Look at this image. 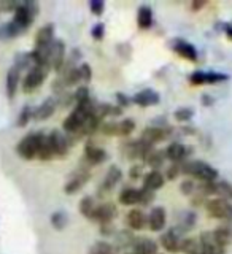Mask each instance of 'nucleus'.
<instances>
[{
    "label": "nucleus",
    "mask_w": 232,
    "mask_h": 254,
    "mask_svg": "<svg viewBox=\"0 0 232 254\" xmlns=\"http://www.w3.org/2000/svg\"><path fill=\"white\" fill-rule=\"evenodd\" d=\"M181 173L196 177L197 180H201V183H215L218 178V170L204 161H191L181 164Z\"/></svg>",
    "instance_id": "1"
},
{
    "label": "nucleus",
    "mask_w": 232,
    "mask_h": 254,
    "mask_svg": "<svg viewBox=\"0 0 232 254\" xmlns=\"http://www.w3.org/2000/svg\"><path fill=\"white\" fill-rule=\"evenodd\" d=\"M43 138H45V133L42 132H32L26 135V137L18 143V146H16V153H18L21 159H26V161L35 159L40 146H42Z\"/></svg>",
    "instance_id": "2"
},
{
    "label": "nucleus",
    "mask_w": 232,
    "mask_h": 254,
    "mask_svg": "<svg viewBox=\"0 0 232 254\" xmlns=\"http://www.w3.org/2000/svg\"><path fill=\"white\" fill-rule=\"evenodd\" d=\"M37 11H38V6L35 3H24V5H19L14 10L13 24L18 29H21V30L29 27V24L34 21Z\"/></svg>",
    "instance_id": "3"
},
{
    "label": "nucleus",
    "mask_w": 232,
    "mask_h": 254,
    "mask_svg": "<svg viewBox=\"0 0 232 254\" xmlns=\"http://www.w3.org/2000/svg\"><path fill=\"white\" fill-rule=\"evenodd\" d=\"M207 211L217 219L232 221V205L221 198H213V200L207 202Z\"/></svg>",
    "instance_id": "4"
},
{
    "label": "nucleus",
    "mask_w": 232,
    "mask_h": 254,
    "mask_svg": "<svg viewBox=\"0 0 232 254\" xmlns=\"http://www.w3.org/2000/svg\"><path fill=\"white\" fill-rule=\"evenodd\" d=\"M46 75H48V68L45 67H34L32 70H29V73L26 75V78H24V81H22V89L26 92L37 89L38 86L43 84Z\"/></svg>",
    "instance_id": "5"
},
{
    "label": "nucleus",
    "mask_w": 232,
    "mask_h": 254,
    "mask_svg": "<svg viewBox=\"0 0 232 254\" xmlns=\"http://www.w3.org/2000/svg\"><path fill=\"white\" fill-rule=\"evenodd\" d=\"M89 178H91L89 172L79 167V169L77 172H74V175L70 177V180L67 181V185L64 186V192H66V194H75V192H78V190L81 189L87 181H89Z\"/></svg>",
    "instance_id": "6"
},
{
    "label": "nucleus",
    "mask_w": 232,
    "mask_h": 254,
    "mask_svg": "<svg viewBox=\"0 0 232 254\" xmlns=\"http://www.w3.org/2000/svg\"><path fill=\"white\" fill-rule=\"evenodd\" d=\"M66 61V45L61 40H54L50 46V68L61 71Z\"/></svg>",
    "instance_id": "7"
},
{
    "label": "nucleus",
    "mask_w": 232,
    "mask_h": 254,
    "mask_svg": "<svg viewBox=\"0 0 232 254\" xmlns=\"http://www.w3.org/2000/svg\"><path fill=\"white\" fill-rule=\"evenodd\" d=\"M118 214V210H116V205L111 203V202H105L102 205H97L94 210V214H92V221H97L100 224H107V222H111Z\"/></svg>",
    "instance_id": "8"
},
{
    "label": "nucleus",
    "mask_w": 232,
    "mask_h": 254,
    "mask_svg": "<svg viewBox=\"0 0 232 254\" xmlns=\"http://www.w3.org/2000/svg\"><path fill=\"white\" fill-rule=\"evenodd\" d=\"M46 137H48V140H50L54 157H64L67 154L70 143H69V138L66 137V135H62L59 130H53L50 135H46Z\"/></svg>",
    "instance_id": "9"
},
{
    "label": "nucleus",
    "mask_w": 232,
    "mask_h": 254,
    "mask_svg": "<svg viewBox=\"0 0 232 254\" xmlns=\"http://www.w3.org/2000/svg\"><path fill=\"white\" fill-rule=\"evenodd\" d=\"M228 75L225 73H215V71H194L189 76V81L193 84H215L226 81Z\"/></svg>",
    "instance_id": "10"
},
{
    "label": "nucleus",
    "mask_w": 232,
    "mask_h": 254,
    "mask_svg": "<svg viewBox=\"0 0 232 254\" xmlns=\"http://www.w3.org/2000/svg\"><path fill=\"white\" fill-rule=\"evenodd\" d=\"M121 178H123V172H121V169H119L118 165H111L110 169H108V172H107V175H105V180H103V183H102V186H100V195H103V194H108L111 189H113L119 181H121Z\"/></svg>",
    "instance_id": "11"
},
{
    "label": "nucleus",
    "mask_w": 232,
    "mask_h": 254,
    "mask_svg": "<svg viewBox=\"0 0 232 254\" xmlns=\"http://www.w3.org/2000/svg\"><path fill=\"white\" fill-rule=\"evenodd\" d=\"M159 100H161V97H159V94L153 89H143L132 97V102L139 107H153V105H157Z\"/></svg>",
    "instance_id": "12"
},
{
    "label": "nucleus",
    "mask_w": 232,
    "mask_h": 254,
    "mask_svg": "<svg viewBox=\"0 0 232 254\" xmlns=\"http://www.w3.org/2000/svg\"><path fill=\"white\" fill-rule=\"evenodd\" d=\"M165 222H167V213L162 206H155L153 210H151L150 216H148V224H150V229L153 230V232H159V230H162L165 227Z\"/></svg>",
    "instance_id": "13"
},
{
    "label": "nucleus",
    "mask_w": 232,
    "mask_h": 254,
    "mask_svg": "<svg viewBox=\"0 0 232 254\" xmlns=\"http://www.w3.org/2000/svg\"><path fill=\"white\" fill-rule=\"evenodd\" d=\"M159 242H161L162 248L169 253H178L180 251V245H181V238L178 235L177 230H167L161 235L159 238Z\"/></svg>",
    "instance_id": "14"
},
{
    "label": "nucleus",
    "mask_w": 232,
    "mask_h": 254,
    "mask_svg": "<svg viewBox=\"0 0 232 254\" xmlns=\"http://www.w3.org/2000/svg\"><path fill=\"white\" fill-rule=\"evenodd\" d=\"M189 151L191 149L188 146L175 141V143H170V145L165 148L164 154H165V159H170L173 164H180L181 159H185L189 154Z\"/></svg>",
    "instance_id": "15"
},
{
    "label": "nucleus",
    "mask_w": 232,
    "mask_h": 254,
    "mask_svg": "<svg viewBox=\"0 0 232 254\" xmlns=\"http://www.w3.org/2000/svg\"><path fill=\"white\" fill-rule=\"evenodd\" d=\"M167 133H169V132L164 130L162 127H147L145 130H142L140 140H142V141H145V143H148V145L153 146L155 143H159V141L165 140Z\"/></svg>",
    "instance_id": "16"
},
{
    "label": "nucleus",
    "mask_w": 232,
    "mask_h": 254,
    "mask_svg": "<svg viewBox=\"0 0 232 254\" xmlns=\"http://www.w3.org/2000/svg\"><path fill=\"white\" fill-rule=\"evenodd\" d=\"M107 151L102 149L99 146H92V145H87L84 149V162H87L89 165H97L107 161Z\"/></svg>",
    "instance_id": "17"
},
{
    "label": "nucleus",
    "mask_w": 232,
    "mask_h": 254,
    "mask_svg": "<svg viewBox=\"0 0 232 254\" xmlns=\"http://www.w3.org/2000/svg\"><path fill=\"white\" fill-rule=\"evenodd\" d=\"M173 51L177 53L178 56H181L183 59H186V61H196L197 59V51H196V48L185 42V40H175L173 42Z\"/></svg>",
    "instance_id": "18"
},
{
    "label": "nucleus",
    "mask_w": 232,
    "mask_h": 254,
    "mask_svg": "<svg viewBox=\"0 0 232 254\" xmlns=\"http://www.w3.org/2000/svg\"><path fill=\"white\" fill-rule=\"evenodd\" d=\"M54 42V26L46 24L42 29H38L35 35V48H46Z\"/></svg>",
    "instance_id": "19"
},
{
    "label": "nucleus",
    "mask_w": 232,
    "mask_h": 254,
    "mask_svg": "<svg viewBox=\"0 0 232 254\" xmlns=\"http://www.w3.org/2000/svg\"><path fill=\"white\" fill-rule=\"evenodd\" d=\"M147 224L145 213L142 210H131L126 214V226L129 227V230H142Z\"/></svg>",
    "instance_id": "20"
},
{
    "label": "nucleus",
    "mask_w": 232,
    "mask_h": 254,
    "mask_svg": "<svg viewBox=\"0 0 232 254\" xmlns=\"http://www.w3.org/2000/svg\"><path fill=\"white\" fill-rule=\"evenodd\" d=\"M56 107H58V100L51 97L46 99L37 110H34V119H37V121H45V119L51 118L56 111Z\"/></svg>",
    "instance_id": "21"
},
{
    "label": "nucleus",
    "mask_w": 232,
    "mask_h": 254,
    "mask_svg": "<svg viewBox=\"0 0 232 254\" xmlns=\"http://www.w3.org/2000/svg\"><path fill=\"white\" fill-rule=\"evenodd\" d=\"M134 254H157V243L153 238H139L134 243Z\"/></svg>",
    "instance_id": "22"
},
{
    "label": "nucleus",
    "mask_w": 232,
    "mask_h": 254,
    "mask_svg": "<svg viewBox=\"0 0 232 254\" xmlns=\"http://www.w3.org/2000/svg\"><path fill=\"white\" fill-rule=\"evenodd\" d=\"M19 76H21V68L18 65H13L10 70H8V75H6V94H8V99H13L16 89H18V84H19Z\"/></svg>",
    "instance_id": "23"
},
{
    "label": "nucleus",
    "mask_w": 232,
    "mask_h": 254,
    "mask_svg": "<svg viewBox=\"0 0 232 254\" xmlns=\"http://www.w3.org/2000/svg\"><path fill=\"white\" fill-rule=\"evenodd\" d=\"M164 183H165V178L162 177V173H159L157 170H151L143 177V188L150 190L161 189L164 186Z\"/></svg>",
    "instance_id": "24"
},
{
    "label": "nucleus",
    "mask_w": 232,
    "mask_h": 254,
    "mask_svg": "<svg viewBox=\"0 0 232 254\" xmlns=\"http://www.w3.org/2000/svg\"><path fill=\"white\" fill-rule=\"evenodd\" d=\"M137 24L140 29H150L153 24V10L148 5H142L137 13Z\"/></svg>",
    "instance_id": "25"
},
{
    "label": "nucleus",
    "mask_w": 232,
    "mask_h": 254,
    "mask_svg": "<svg viewBox=\"0 0 232 254\" xmlns=\"http://www.w3.org/2000/svg\"><path fill=\"white\" fill-rule=\"evenodd\" d=\"M213 235H215V240H217L218 245H221L223 248H226L228 245L232 243V232H231V227L229 226H220L213 230Z\"/></svg>",
    "instance_id": "26"
},
{
    "label": "nucleus",
    "mask_w": 232,
    "mask_h": 254,
    "mask_svg": "<svg viewBox=\"0 0 232 254\" xmlns=\"http://www.w3.org/2000/svg\"><path fill=\"white\" fill-rule=\"evenodd\" d=\"M215 195L221 200H232V185L228 181H215Z\"/></svg>",
    "instance_id": "27"
},
{
    "label": "nucleus",
    "mask_w": 232,
    "mask_h": 254,
    "mask_svg": "<svg viewBox=\"0 0 232 254\" xmlns=\"http://www.w3.org/2000/svg\"><path fill=\"white\" fill-rule=\"evenodd\" d=\"M134 243H135V237L132 234V230H121V232H118L115 237L116 250L127 248V246H134Z\"/></svg>",
    "instance_id": "28"
},
{
    "label": "nucleus",
    "mask_w": 232,
    "mask_h": 254,
    "mask_svg": "<svg viewBox=\"0 0 232 254\" xmlns=\"http://www.w3.org/2000/svg\"><path fill=\"white\" fill-rule=\"evenodd\" d=\"M119 202L126 206H131V205H137L139 203V189L135 188H126L121 190L119 194Z\"/></svg>",
    "instance_id": "29"
},
{
    "label": "nucleus",
    "mask_w": 232,
    "mask_h": 254,
    "mask_svg": "<svg viewBox=\"0 0 232 254\" xmlns=\"http://www.w3.org/2000/svg\"><path fill=\"white\" fill-rule=\"evenodd\" d=\"M95 206H97V205H95L94 198L91 195H86V197L81 198V202H79V213H81L84 218L91 219L92 214H94Z\"/></svg>",
    "instance_id": "30"
},
{
    "label": "nucleus",
    "mask_w": 232,
    "mask_h": 254,
    "mask_svg": "<svg viewBox=\"0 0 232 254\" xmlns=\"http://www.w3.org/2000/svg\"><path fill=\"white\" fill-rule=\"evenodd\" d=\"M180 251L186 254H201V243L196 238H185V240H181Z\"/></svg>",
    "instance_id": "31"
},
{
    "label": "nucleus",
    "mask_w": 232,
    "mask_h": 254,
    "mask_svg": "<svg viewBox=\"0 0 232 254\" xmlns=\"http://www.w3.org/2000/svg\"><path fill=\"white\" fill-rule=\"evenodd\" d=\"M37 157L40 159V161H51V159H54L53 148H51L50 140H48L46 135H45V138H43V141H42V146H40V149H38Z\"/></svg>",
    "instance_id": "32"
},
{
    "label": "nucleus",
    "mask_w": 232,
    "mask_h": 254,
    "mask_svg": "<svg viewBox=\"0 0 232 254\" xmlns=\"http://www.w3.org/2000/svg\"><path fill=\"white\" fill-rule=\"evenodd\" d=\"M165 161V154H164V151H153L148 157H147V164L151 167L153 170H157L159 167H161Z\"/></svg>",
    "instance_id": "33"
},
{
    "label": "nucleus",
    "mask_w": 232,
    "mask_h": 254,
    "mask_svg": "<svg viewBox=\"0 0 232 254\" xmlns=\"http://www.w3.org/2000/svg\"><path fill=\"white\" fill-rule=\"evenodd\" d=\"M87 254H115V248L108 242H97L91 246Z\"/></svg>",
    "instance_id": "34"
},
{
    "label": "nucleus",
    "mask_w": 232,
    "mask_h": 254,
    "mask_svg": "<svg viewBox=\"0 0 232 254\" xmlns=\"http://www.w3.org/2000/svg\"><path fill=\"white\" fill-rule=\"evenodd\" d=\"M134 129H135V121L131 118H126L121 123H118V135L119 137H127V135L132 133Z\"/></svg>",
    "instance_id": "35"
},
{
    "label": "nucleus",
    "mask_w": 232,
    "mask_h": 254,
    "mask_svg": "<svg viewBox=\"0 0 232 254\" xmlns=\"http://www.w3.org/2000/svg\"><path fill=\"white\" fill-rule=\"evenodd\" d=\"M194 115V110L193 108H189V107H181L178 110H175V113H173V118L177 119L178 123H186L189 121L191 118H193Z\"/></svg>",
    "instance_id": "36"
},
{
    "label": "nucleus",
    "mask_w": 232,
    "mask_h": 254,
    "mask_svg": "<svg viewBox=\"0 0 232 254\" xmlns=\"http://www.w3.org/2000/svg\"><path fill=\"white\" fill-rule=\"evenodd\" d=\"M51 224H53L54 229L62 230L64 227L67 226V216H66V213H62V211L53 213V216H51Z\"/></svg>",
    "instance_id": "37"
},
{
    "label": "nucleus",
    "mask_w": 232,
    "mask_h": 254,
    "mask_svg": "<svg viewBox=\"0 0 232 254\" xmlns=\"http://www.w3.org/2000/svg\"><path fill=\"white\" fill-rule=\"evenodd\" d=\"M153 200H155V190H150V189H145V188L139 189V205H145L147 206Z\"/></svg>",
    "instance_id": "38"
},
{
    "label": "nucleus",
    "mask_w": 232,
    "mask_h": 254,
    "mask_svg": "<svg viewBox=\"0 0 232 254\" xmlns=\"http://www.w3.org/2000/svg\"><path fill=\"white\" fill-rule=\"evenodd\" d=\"M30 118H34V110L30 107H24L19 113V118H18V126L19 127H24L27 126V123L30 121Z\"/></svg>",
    "instance_id": "39"
},
{
    "label": "nucleus",
    "mask_w": 232,
    "mask_h": 254,
    "mask_svg": "<svg viewBox=\"0 0 232 254\" xmlns=\"http://www.w3.org/2000/svg\"><path fill=\"white\" fill-rule=\"evenodd\" d=\"M99 130L103 135H108V137H115L118 135V123H102Z\"/></svg>",
    "instance_id": "40"
},
{
    "label": "nucleus",
    "mask_w": 232,
    "mask_h": 254,
    "mask_svg": "<svg viewBox=\"0 0 232 254\" xmlns=\"http://www.w3.org/2000/svg\"><path fill=\"white\" fill-rule=\"evenodd\" d=\"M89 99H91L89 89H87L86 86L78 87V89L75 91V94H74V100L77 102V105H78V103H83V102H86V100H89Z\"/></svg>",
    "instance_id": "41"
},
{
    "label": "nucleus",
    "mask_w": 232,
    "mask_h": 254,
    "mask_svg": "<svg viewBox=\"0 0 232 254\" xmlns=\"http://www.w3.org/2000/svg\"><path fill=\"white\" fill-rule=\"evenodd\" d=\"M78 71H79V78L83 79L84 83H89L91 78H92V70L89 67V64H81V65L78 67Z\"/></svg>",
    "instance_id": "42"
},
{
    "label": "nucleus",
    "mask_w": 232,
    "mask_h": 254,
    "mask_svg": "<svg viewBox=\"0 0 232 254\" xmlns=\"http://www.w3.org/2000/svg\"><path fill=\"white\" fill-rule=\"evenodd\" d=\"M180 190L183 195H191L193 192H196V185L193 180H185L180 185Z\"/></svg>",
    "instance_id": "43"
},
{
    "label": "nucleus",
    "mask_w": 232,
    "mask_h": 254,
    "mask_svg": "<svg viewBox=\"0 0 232 254\" xmlns=\"http://www.w3.org/2000/svg\"><path fill=\"white\" fill-rule=\"evenodd\" d=\"M181 173V164H172L169 169L165 172V177L167 180H177V177Z\"/></svg>",
    "instance_id": "44"
},
{
    "label": "nucleus",
    "mask_w": 232,
    "mask_h": 254,
    "mask_svg": "<svg viewBox=\"0 0 232 254\" xmlns=\"http://www.w3.org/2000/svg\"><path fill=\"white\" fill-rule=\"evenodd\" d=\"M89 6H91V11H92V14H95V16H100V14L103 13V8H105V3H103L102 0H91Z\"/></svg>",
    "instance_id": "45"
},
{
    "label": "nucleus",
    "mask_w": 232,
    "mask_h": 254,
    "mask_svg": "<svg viewBox=\"0 0 232 254\" xmlns=\"http://www.w3.org/2000/svg\"><path fill=\"white\" fill-rule=\"evenodd\" d=\"M91 34H92V38H95V40H102V38H103V34H105V26H103L102 22H97V24H95V26L92 27Z\"/></svg>",
    "instance_id": "46"
},
{
    "label": "nucleus",
    "mask_w": 232,
    "mask_h": 254,
    "mask_svg": "<svg viewBox=\"0 0 232 254\" xmlns=\"http://www.w3.org/2000/svg\"><path fill=\"white\" fill-rule=\"evenodd\" d=\"M129 177H131V180L143 178V167L142 165H132L131 170H129Z\"/></svg>",
    "instance_id": "47"
},
{
    "label": "nucleus",
    "mask_w": 232,
    "mask_h": 254,
    "mask_svg": "<svg viewBox=\"0 0 232 254\" xmlns=\"http://www.w3.org/2000/svg\"><path fill=\"white\" fill-rule=\"evenodd\" d=\"M116 100H118V107H119V108L127 107V105H129V103L132 102L129 97H127V95H124V94H121V92L116 94Z\"/></svg>",
    "instance_id": "48"
},
{
    "label": "nucleus",
    "mask_w": 232,
    "mask_h": 254,
    "mask_svg": "<svg viewBox=\"0 0 232 254\" xmlns=\"http://www.w3.org/2000/svg\"><path fill=\"white\" fill-rule=\"evenodd\" d=\"M100 234L102 235H111V234H115V227L111 222H107V224H100Z\"/></svg>",
    "instance_id": "49"
},
{
    "label": "nucleus",
    "mask_w": 232,
    "mask_h": 254,
    "mask_svg": "<svg viewBox=\"0 0 232 254\" xmlns=\"http://www.w3.org/2000/svg\"><path fill=\"white\" fill-rule=\"evenodd\" d=\"M202 6H205V2H193L191 3V8H193V10H201Z\"/></svg>",
    "instance_id": "50"
},
{
    "label": "nucleus",
    "mask_w": 232,
    "mask_h": 254,
    "mask_svg": "<svg viewBox=\"0 0 232 254\" xmlns=\"http://www.w3.org/2000/svg\"><path fill=\"white\" fill-rule=\"evenodd\" d=\"M226 35H228L229 40H232V22L228 24V27H226Z\"/></svg>",
    "instance_id": "51"
},
{
    "label": "nucleus",
    "mask_w": 232,
    "mask_h": 254,
    "mask_svg": "<svg viewBox=\"0 0 232 254\" xmlns=\"http://www.w3.org/2000/svg\"><path fill=\"white\" fill-rule=\"evenodd\" d=\"M157 254H159V253H157Z\"/></svg>",
    "instance_id": "52"
}]
</instances>
